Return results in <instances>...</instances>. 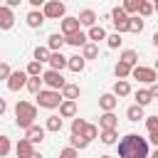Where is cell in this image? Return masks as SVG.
Wrapping results in <instances>:
<instances>
[{
	"label": "cell",
	"mask_w": 158,
	"mask_h": 158,
	"mask_svg": "<svg viewBox=\"0 0 158 158\" xmlns=\"http://www.w3.org/2000/svg\"><path fill=\"white\" fill-rule=\"evenodd\" d=\"M118 158H148V141L138 133H126L118 141Z\"/></svg>",
	"instance_id": "6da1fadb"
},
{
	"label": "cell",
	"mask_w": 158,
	"mask_h": 158,
	"mask_svg": "<svg viewBox=\"0 0 158 158\" xmlns=\"http://www.w3.org/2000/svg\"><path fill=\"white\" fill-rule=\"evenodd\" d=\"M35 118H37V106L35 104H30V101H17L15 104V123L20 126V128H30V126H35Z\"/></svg>",
	"instance_id": "7a4b0ae2"
},
{
	"label": "cell",
	"mask_w": 158,
	"mask_h": 158,
	"mask_svg": "<svg viewBox=\"0 0 158 158\" xmlns=\"http://www.w3.org/2000/svg\"><path fill=\"white\" fill-rule=\"evenodd\" d=\"M42 15H44V20H62L64 17V12H67V5L64 2H59V0H47L44 5H42V10H40Z\"/></svg>",
	"instance_id": "3957f363"
},
{
	"label": "cell",
	"mask_w": 158,
	"mask_h": 158,
	"mask_svg": "<svg viewBox=\"0 0 158 158\" xmlns=\"http://www.w3.org/2000/svg\"><path fill=\"white\" fill-rule=\"evenodd\" d=\"M42 84L47 86V89H52V91H62V86L67 84V79L62 77V72H52V69H47V72H42Z\"/></svg>",
	"instance_id": "277c9868"
},
{
	"label": "cell",
	"mask_w": 158,
	"mask_h": 158,
	"mask_svg": "<svg viewBox=\"0 0 158 158\" xmlns=\"http://www.w3.org/2000/svg\"><path fill=\"white\" fill-rule=\"evenodd\" d=\"M131 77L138 79L141 84H156V81H158L156 69H153V67H141V64H136V67L131 69Z\"/></svg>",
	"instance_id": "5b68a950"
},
{
	"label": "cell",
	"mask_w": 158,
	"mask_h": 158,
	"mask_svg": "<svg viewBox=\"0 0 158 158\" xmlns=\"http://www.w3.org/2000/svg\"><path fill=\"white\" fill-rule=\"evenodd\" d=\"M37 104H40L42 109H57V106L62 104V96H59V91L42 89V91L37 94Z\"/></svg>",
	"instance_id": "8992f818"
},
{
	"label": "cell",
	"mask_w": 158,
	"mask_h": 158,
	"mask_svg": "<svg viewBox=\"0 0 158 158\" xmlns=\"http://www.w3.org/2000/svg\"><path fill=\"white\" fill-rule=\"evenodd\" d=\"M111 20H114V27H116V35H123L128 32V17L121 7H114L111 10Z\"/></svg>",
	"instance_id": "52a82bcc"
},
{
	"label": "cell",
	"mask_w": 158,
	"mask_h": 158,
	"mask_svg": "<svg viewBox=\"0 0 158 158\" xmlns=\"http://www.w3.org/2000/svg\"><path fill=\"white\" fill-rule=\"evenodd\" d=\"M25 84H27V74L20 69V72H10V77H7V89L10 91H20V89H25Z\"/></svg>",
	"instance_id": "ba28073f"
},
{
	"label": "cell",
	"mask_w": 158,
	"mask_h": 158,
	"mask_svg": "<svg viewBox=\"0 0 158 158\" xmlns=\"http://www.w3.org/2000/svg\"><path fill=\"white\" fill-rule=\"evenodd\" d=\"M79 30H81V27H79V20H77V17H67V15L62 17V32H59L62 37H69V35H74V32H79Z\"/></svg>",
	"instance_id": "9c48e42d"
},
{
	"label": "cell",
	"mask_w": 158,
	"mask_h": 158,
	"mask_svg": "<svg viewBox=\"0 0 158 158\" xmlns=\"http://www.w3.org/2000/svg\"><path fill=\"white\" fill-rule=\"evenodd\" d=\"M118 126V118L114 116V111H106V114H101V118H99V126L96 128H101V131H114Z\"/></svg>",
	"instance_id": "30bf717a"
},
{
	"label": "cell",
	"mask_w": 158,
	"mask_h": 158,
	"mask_svg": "<svg viewBox=\"0 0 158 158\" xmlns=\"http://www.w3.org/2000/svg\"><path fill=\"white\" fill-rule=\"evenodd\" d=\"M44 133H47V131H44L42 126H37V123H35V126H30V128L25 131V138L35 146V143H42V141H44Z\"/></svg>",
	"instance_id": "8fae6325"
},
{
	"label": "cell",
	"mask_w": 158,
	"mask_h": 158,
	"mask_svg": "<svg viewBox=\"0 0 158 158\" xmlns=\"http://www.w3.org/2000/svg\"><path fill=\"white\" fill-rule=\"evenodd\" d=\"M47 62H49V69H52V72H62V69L67 67V57H64L62 52H49V59H47Z\"/></svg>",
	"instance_id": "7c38bea8"
},
{
	"label": "cell",
	"mask_w": 158,
	"mask_h": 158,
	"mask_svg": "<svg viewBox=\"0 0 158 158\" xmlns=\"http://www.w3.org/2000/svg\"><path fill=\"white\" fill-rule=\"evenodd\" d=\"M79 94H81V91H79V86H77V84H69V81H67V84L62 86V91H59V96H62L64 101H77V99H79Z\"/></svg>",
	"instance_id": "4fadbf2b"
},
{
	"label": "cell",
	"mask_w": 158,
	"mask_h": 158,
	"mask_svg": "<svg viewBox=\"0 0 158 158\" xmlns=\"http://www.w3.org/2000/svg\"><path fill=\"white\" fill-rule=\"evenodd\" d=\"M57 109H59V118H74L77 116V101H64L62 99V104Z\"/></svg>",
	"instance_id": "5bb4252c"
},
{
	"label": "cell",
	"mask_w": 158,
	"mask_h": 158,
	"mask_svg": "<svg viewBox=\"0 0 158 158\" xmlns=\"http://www.w3.org/2000/svg\"><path fill=\"white\" fill-rule=\"evenodd\" d=\"M15 153H17V158H30V156L35 153V146H32L27 138H20L17 146H15Z\"/></svg>",
	"instance_id": "9a60e30c"
},
{
	"label": "cell",
	"mask_w": 158,
	"mask_h": 158,
	"mask_svg": "<svg viewBox=\"0 0 158 158\" xmlns=\"http://www.w3.org/2000/svg\"><path fill=\"white\" fill-rule=\"evenodd\" d=\"M12 25H15V15H12V10L5 7V5H0V30H10Z\"/></svg>",
	"instance_id": "2e32d148"
},
{
	"label": "cell",
	"mask_w": 158,
	"mask_h": 158,
	"mask_svg": "<svg viewBox=\"0 0 158 158\" xmlns=\"http://www.w3.org/2000/svg\"><path fill=\"white\" fill-rule=\"evenodd\" d=\"M77 20H79V27H94L96 25V12L94 10H81Z\"/></svg>",
	"instance_id": "e0dca14e"
},
{
	"label": "cell",
	"mask_w": 158,
	"mask_h": 158,
	"mask_svg": "<svg viewBox=\"0 0 158 158\" xmlns=\"http://www.w3.org/2000/svg\"><path fill=\"white\" fill-rule=\"evenodd\" d=\"M116 104H118V99H116V96H114L111 91H109V94H101V96H99V106L104 109V114H106V111H114V109H116Z\"/></svg>",
	"instance_id": "ac0fdd59"
},
{
	"label": "cell",
	"mask_w": 158,
	"mask_h": 158,
	"mask_svg": "<svg viewBox=\"0 0 158 158\" xmlns=\"http://www.w3.org/2000/svg\"><path fill=\"white\" fill-rule=\"evenodd\" d=\"M25 20H27V27H32V30H37V27H42V22H44V15H42L40 10H30Z\"/></svg>",
	"instance_id": "d6986e66"
},
{
	"label": "cell",
	"mask_w": 158,
	"mask_h": 158,
	"mask_svg": "<svg viewBox=\"0 0 158 158\" xmlns=\"http://www.w3.org/2000/svg\"><path fill=\"white\" fill-rule=\"evenodd\" d=\"M89 40H86V32H74V35H69V37H64V44H72V47H84Z\"/></svg>",
	"instance_id": "ffe728a7"
},
{
	"label": "cell",
	"mask_w": 158,
	"mask_h": 158,
	"mask_svg": "<svg viewBox=\"0 0 158 158\" xmlns=\"http://www.w3.org/2000/svg\"><path fill=\"white\" fill-rule=\"evenodd\" d=\"M62 44H64V37L59 32H54V35L47 37V49L49 52H62Z\"/></svg>",
	"instance_id": "44dd1931"
},
{
	"label": "cell",
	"mask_w": 158,
	"mask_h": 158,
	"mask_svg": "<svg viewBox=\"0 0 158 158\" xmlns=\"http://www.w3.org/2000/svg\"><path fill=\"white\" fill-rule=\"evenodd\" d=\"M118 62H123L126 67H131V69H133V67L138 64V52H136V49H123V52H121V59H118Z\"/></svg>",
	"instance_id": "7402d4cb"
},
{
	"label": "cell",
	"mask_w": 158,
	"mask_h": 158,
	"mask_svg": "<svg viewBox=\"0 0 158 158\" xmlns=\"http://www.w3.org/2000/svg\"><path fill=\"white\" fill-rule=\"evenodd\" d=\"M42 128H44V131H52V133H59V131H62V118H59L57 114H52V116H47V121H44Z\"/></svg>",
	"instance_id": "603a6c76"
},
{
	"label": "cell",
	"mask_w": 158,
	"mask_h": 158,
	"mask_svg": "<svg viewBox=\"0 0 158 158\" xmlns=\"http://www.w3.org/2000/svg\"><path fill=\"white\" fill-rule=\"evenodd\" d=\"M86 40H91V42L96 44L99 40H106V30H104L101 25H94V27H89V32H86Z\"/></svg>",
	"instance_id": "cb8c5ba5"
},
{
	"label": "cell",
	"mask_w": 158,
	"mask_h": 158,
	"mask_svg": "<svg viewBox=\"0 0 158 158\" xmlns=\"http://www.w3.org/2000/svg\"><path fill=\"white\" fill-rule=\"evenodd\" d=\"M79 57H81L84 62H86V59H96V57H99V47H96L94 42H86V44L81 47V54H79Z\"/></svg>",
	"instance_id": "d4e9b609"
},
{
	"label": "cell",
	"mask_w": 158,
	"mask_h": 158,
	"mask_svg": "<svg viewBox=\"0 0 158 158\" xmlns=\"http://www.w3.org/2000/svg\"><path fill=\"white\" fill-rule=\"evenodd\" d=\"M111 94H114L116 99H121V96H128V94H131V84H128V81H116Z\"/></svg>",
	"instance_id": "484cf974"
},
{
	"label": "cell",
	"mask_w": 158,
	"mask_h": 158,
	"mask_svg": "<svg viewBox=\"0 0 158 158\" xmlns=\"http://www.w3.org/2000/svg\"><path fill=\"white\" fill-rule=\"evenodd\" d=\"M126 118H128V121H141V118H146V114H143V109H141V106H136V104H133V106H128V109H126Z\"/></svg>",
	"instance_id": "4316f807"
},
{
	"label": "cell",
	"mask_w": 158,
	"mask_h": 158,
	"mask_svg": "<svg viewBox=\"0 0 158 158\" xmlns=\"http://www.w3.org/2000/svg\"><path fill=\"white\" fill-rule=\"evenodd\" d=\"M128 32H133V35H141V32H143V20H141L138 15L128 17Z\"/></svg>",
	"instance_id": "83f0119b"
},
{
	"label": "cell",
	"mask_w": 158,
	"mask_h": 158,
	"mask_svg": "<svg viewBox=\"0 0 158 158\" xmlns=\"http://www.w3.org/2000/svg\"><path fill=\"white\" fill-rule=\"evenodd\" d=\"M84 64H86V62H84L79 54H74V57H67V67H69L72 72H81V69H84Z\"/></svg>",
	"instance_id": "f1b7e54d"
},
{
	"label": "cell",
	"mask_w": 158,
	"mask_h": 158,
	"mask_svg": "<svg viewBox=\"0 0 158 158\" xmlns=\"http://www.w3.org/2000/svg\"><path fill=\"white\" fill-rule=\"evenodd\" d=\"M114 74H116L118 81H126V77H131V67H126L123 62H118V64L114 67Z\"/></svg>",
	"instance_id": "f546056e"
},
{
	"label": "cell",
	"mask_w": 158,
	"mask_h": 158,
	"mask_svg": "<svg viewBox=\"0 0 158 158\" xmlns=\"http://www.w3.org/2000/svg\"><path fill=\"white\" fill-rule=\"evenodd\" d=\"M151 101H153V99H151L148 89H138V91H136V106H141V109H143V106H148Z\"/></svg>",
	"instance_id": "4dcf8cb0"
},
{
	"label": "cell",
	"mask_w": 158,
	"mask_h": 158,
	"mask_svg": "<svg viewBox=\"0 0 158 158\" xmlns=\"http://www.w3.org/2000/svg\"><path fill=\"white\" fill-rule=\"evenodd\" d=\"M99 138H101L104 146H114L116 138H118V133H116V128H114V131H99Z\"/></svg>",
	"instance_id": "1f68e13d"
},
{
	"label": "cell",
	"mask_w": 158,
	"mask_h": 158,
	"mask_svg": "<svg viewBox=\"0 0 158 158\" xmlns=\"http://www.w3.org/2000/svg\"><path fill=\"white\" fill-rule=\"evenodd\" d=\"M86 146H89V141H86L84 136H72V138H69V148H74L77 153H79V151H84Z\"/></svg>",
	"instance_id": "d6a6232c"
},
{
	"label": "cell",
	"mask_w": 158,
	"mask_h": 158,
	"mask_svg": "<svg viewBox=\"0 0 158 158\" xmlns=\"http://www.w3.org/2000/svg\"><path fill=\"white\" fill-rule=\"evenodd\" d=\"M136 15H138L141 20H143V17H151V15H153V5H151V2H146V0H141V2H138Z\"/></svg>",
	"instance_id": "836d02e7"
},
{
	"label": "cell",
	"mask_w": 158,
	"mask_h": 158,
	"mask_svg": "<svg viewBox=\"0 0 158 158\" xmlns=\"http://www.w3.org/2000/svg\"><path fill=\"white\" fill-rule=\"evenodd\" d=\"M25 86L37 96V94L42 91V79H40V77H27V84H25Z\"/></svg>",
	"instance_id": "e575fe53"
},
{
	"label": "cell",
	"mask_w": 158,
	"mask_h": 158,
	"mask_svg": "<svg viewBox=\"0 0 158 158\" xmlns=\"http://www.w3.org/2000/svg\"><path fill=\"white\" fill-rule=\"evenodd\" d=\"M32 57H35L32 62H40V64H42V62L49 59V49H47V47H35V54H32Z\"/></svg>",
	"instance_id": "d590c367"
},
{
	"label": "cell",
	"mask_w": 158,
	"mask_h": 158,
	"mask_svg": "<svg viewBox=\"0 0 158 158\" xmlns=\"http://www.w3.org/2000/svg\"><path fill=\"white\" fill-rule=\"evenodd\" d=\"M81 136H84V138H86V141L91 143V141H94V138L99 136V128H96L94 123H86V126H84V131H81Z\"/></svg>",
	"instance_id": "8d00e7d4"
},
{
	"label": "cell",
	"mask_w": 158,
	"mask_h": 158,
	"mask_svg": "<svg viewBox=\"0 0 158 158\" xmlns=\"http://www.w3.org/2000/svg\"><path fill=\"white\" fill-rule=\"evenodd\" d=\"M25 74L27 77H42V64L40 62H30L27 69H25Z\"/></svg>",
	"instance_id": "74e56055"
},
{
	"label": "cell",
	"mask_w": 158,
	"mask_h": 158,
	"mask_svg": "<svg viewBox=\"0 0 158 158\" xmlns=\"http://www.w3.org/2000/svg\"><path fill=\"white\" fill-rule=\"evenodd\" d=\"M84 126H86V121H84V118H72V136H81Z\"/></svg>",
	"instance_id": "f35d334b"
},
{
	"label": "cell",
	"mask_w": 158,
	"mask_h": 158,
	"mask_svg": "<svg viewBox=\"0 0 158 158\" xmlns=\"http://www.w3.org/2000/svg\"><path fill=\"white\" fill-rule=\"evenodd\" d=\"M121 42H123V40H121V35H116V32H114V35H106V44H109L111 49L121 47Z\"/></svg>",
	"instance_id": "ab89813d"
},
{
	"label": "cell",
	"mask_w": 158,
	"mask_h": 158,
	"mask_svg": "<svg viewBox=\"0 0 158 158\" xmlns=\"http://www.w3.org/2000/svg\"><path fill=\"white\" fill-rule=\"evenodd\" d=\"M10 153V138L7 136H0V158H5Z\"/></svg>",
	"instance_id": "60d3db41"
},
{
	"label": "cell",
	"mask_w": 158,
	"mask_h": 158,
	"mask_svg": "<svg viewBox=\"0 0 158 158\" xmlns=\"http://www.w3.org/2000/svg\"><path fill=\"white\" fill-rule=\"evenodd\" d=\"M146 128H148V133L158 131V116H146Z\"/></svg>",
	"instance_id": "b9f144b4"
},
{
	"label": "cell",
	"mask_w": 158,
	"mask_h": 158,
	"mask_svg": "<svg viewBox=\"0 0 158 158\" xmlns=\"http://www.w3.org/2000/svg\"><path fill=\"white\" fill-rule=\"evenodd\" d=\"M59 158H79V153H77L74 148H69V146H67V148H62V151H59Z\"/></svg>",
	"instance_id": "7bdbcfd3"
},
{
	"label": "cell",
	"mask_w": 158,
	"mask_h": 158,
	"mask_svg": "<svg viewBox=\"0 0 158 158\" xmlns=\"http://www.w3.org/2000/svg\"><path fill=\"white\" fill-rule=\"evenodd\" d=\"M10 72H12V69H10V64H5V62H0V79H2V81H7V77H10Z\"/></svg>",
	"instance_id": "ee69618b"
},
{
	"label": "cell",
	"mask_w": 158,
	"mask_h": 158,
	"mask_svg": "<svg viewBox=\"0 0 158 158\" xmlns=\"http://www.w3.org/2000/svg\"><path fill=\"white\" fill-rule=\"evenodd\" d=\"M148 141H151L153 146H158V131H151V133H148Z\"/></svg>",
	"instance_id": "f6af8a7d"
},
{
	"label": "cell",
	"mask_w": 158,
	"mask_h": 158,
	"mask_svg": "<svg viewBox=\"0 0 158 158\" xmlns=\"http://www.w3.org/2000/svg\"><path fill=\"white\" fill-rule=\"evenodd\" d=\"M148 94H151V99H156V96H158V84H151V89H148Z\"/></svg>",
	"instance_id": "bcb514c9"
},
{
	"label": "cell",
	"mask_w": 158,
	"mask_h": 158,
	"mask_svg": "<svg viewBox=\"0 0 158 158\" xmlns=\"http://www.w3.org/2000/svg\"><path fill=\"white\" fill-rule=\"evenodd\" d=\"M30 5L37 10V7H42V5H44V0H30Z\"/></svg>",
	"instance_id": "7dc6e473"
},
{
	"label": "cell",
	"mask_w": 158,
	"mask_h": 158,
	"mask_svg": "<svg viewBox=\"0 0 158 158\" xmlns=\"http://www.w3.org/2000/svg\"><path fill=\"white\" fill-rule=\"evenodd\" d=\"M5 111H7V104H5V99H2V96H0V116H2V114H5Z\"/></svg>",
	"instance_id": "c3c4849f"
},
{
	"label": "cell",
	"mask_w": 158,
	"mask_h": 158,
	"mask_svg": "<svg viewBox=\"0 0 158 158\" xmlns=\"http://www.w3.org/2000/svg\"><path fill=\"white\" fill-rule=\"evenodd\" d=\"M148 158H158V151L156 153H148Z\"/></svg>",
	"instance_id": "681fc988"
},
{
	"label": "cell",
	"mask_w": 158,
	"mask_h": 158,
	"mask_svg": "<svg viewBox=\"0 0 158 158\" xmlns=\"http://www.w3.org/2000/svg\"><path fill=\"white\" fill-rule=\"evenodd\" d=\"M30 158H42V156H40V153H32V156H30Z\"/></svg>",
	"instance_id": "f907efd6"
},
{
	"label": "cell",
	"mask_w": 158,
	"mask_h": 158,
	"mask_svg": "<svg viewBox=\"0 0 158 158\" xmlns=\"http://www.w3.org/2000/svg\"><path fill=\"white\" fill-rule=\"evenodd\" d=\"M99 158H111V156H99Z\"/></svg>",
	"instance_id": "816d5d0a"
},
{
	"label": "cell",
	"mask_w": 158,
	"mask_h": 158,
	"mask_svg": "<svg viewBox=\"0 0 158 158\" xmlns=\"http://www.w3.org/2000/svg\"><path fill=\"white\" fill-rule=\"evenodd\" d=\"M0 62H2V59H0Z\"/></svg>",
	"instance_id": "f5cc1de1"
}]
</instances>
